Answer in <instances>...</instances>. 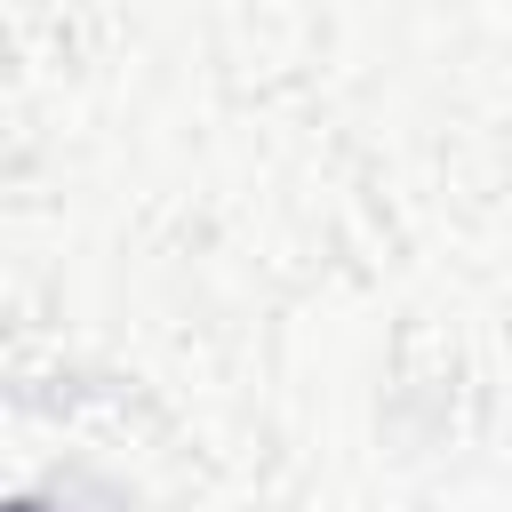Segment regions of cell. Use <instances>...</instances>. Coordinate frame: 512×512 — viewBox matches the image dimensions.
I'll use <instances>...</instances> for the list:
<instances>
[{
    "instance_id": "cell-1",
    "label": "cell",
    "mask_w": 512,
    "mask_h": 512,
    "mask_svg": "<svg viewBox=\"0 0 512 512\" xmlns=\"http://www.w3.org/2000/svg\"><path fill=\"white\" fill-rule=\"evenodd\" d=\"M16 512H32V504H16Z\"/></svg>"
}]
</instances>
